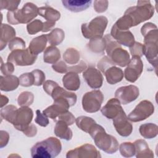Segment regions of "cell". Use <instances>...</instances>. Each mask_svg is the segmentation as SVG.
Instances as JSON below:
<instances>
[{
  "label": "cell",
  "instance_id": "cell-33",
  "mask_svg": "<svg viewBox=\"0 0 158 158\" xmlns=\"http://www.w3.org/2000/svg\"><path fill=\"white\" fill-rule=\"evenodd\" d=\"M88 49L95 53H102L106 49V41L104 38H94L87 44Z\"/></svg>",
  "mask_w": 158,
  "mask_h": 158
},
{
  "label": "cell",
  "instance_id": "cell-1",
  "mask_svg": "<svg viewBox=\"0 0 158 158\" xmlns=\"http://www.w3.org/2000/svg\"><path fill=\"white\" fill-rule=\"evenodd\" d=\"M141 33L144 36V55L148 61L157 70V27L153 23L147 22L141 28Z\"/></svg>",
  "mask_w": 158,
  "mask_h": 158
},
{
  "label": "cell",
  "instance_id": "cell-23",
  "mask_svg": "<svg viewBox=\"0 0 158 158\" xmlns=\"http://www.w3.org/2000/svg\"><path fill=\"white\" fill-rule=\"evenodd\" d=\"M62 83L69 91H77L80 86V79L78 73L69 72L62 77Z\"/></svg>",
  "mask_w": 158,
  "mask_h": 158
},
{
  "label": "cell",
  "instance_id": "cell-55",
  "mask_svg": "<svg viewBox=\"0 0 158 158\" xmlns=\"http://www.w3.org/2000/svg\"><path fill=\"white\" fill-rule=\"evenodd\" d=\"M55 25H56V22H54L46 21V22H43V28L42 32L45 33V32L49 31V30H51V29L53 28V27L55 26Z\"/></svg>",
  "mask_w": 158,
  "mask_h": 158
},
{
  "label": "cell",
  "instance_id": "cell-4",
  "mask_svg": "<svg viewBox=\"0 0 158 158\" xmlns=\"http://www.w3.org/2000/svg\"><path fill=\"white\" fill-rule=\"evenodd\" d=\"M154 14V6L149 1H138L137 5L128 7L124 13L132 27L150 19Z\"/></svg>",
  "mask_w": 158,
  "mask_h": 158
},
{
  "label": "cell",
  "instance_id": "cell-10",
  "mask_svg": "<svg viewBox=\"0 0 158 158\" xmlns=\"http://www.w3.org/2000/svg\"><path fill=\"white\" fill-rule=\"evenodd\" d=\"M33 117V112L28 107H21L17 109L11 123L17 130L23 131L31 123Z\"/></svg>",
  "mask_w": 158,
  "mask_h": 158
},
{
  "label": "cell",
  "instance_id": "cell-13",
  "mask_svg": "<svg viewBox=\"0 0 158 158\" xmlns=\"http://www.w3.org/2000/svg\"><path fill=\"white\" fill-rule=\"evenodd\" d=\"M139 95V88L133 85L121 86L115 92V98L123 105H126L135 101Z\"/></svg>",
  "mask_w": 158,
  "mask_h": 158
},
{
  "label": "cell",
  "instance_id": "cell-38",
  "mask_svg": "<svg viewBox=\"0 0 158 158\" xmlns=\"http://www.w3.org/2000/svg\"><path fill=\"white\" fill-rule=\"evenodd\" d=\"M17 107L14 105H8L1 109V117L11 123Z\"/></svg>",
  "mask_w": 158,
  "mask_h": 158
},
{
  "label": "cell",
  "instance_id": "cell-54",
  "mask_svg": "<svg viewBox=\"0 0 158 158\" xmlns=\"http://www.w3.org/2000/svg\"><path fill=\"white\" fill-rule=\"evenodd\" d=\"M23 133L28 137H33L37 133L36 127L34 124H30V125L27 127V128L25 130L23 131Z\"/></svg>",
  "mask_w": 158,
  "mask_h": 158
},
{
  "label": "cell",
  "instance_id": "cell-35",
  "mask_svg": "<svg viewBox=\"0 0 158 158\" xmlns=\"http://www.w3.org/2000/svg\"><path fill=\"white\" fill-rule=\"evenodd\" d=\"M63 58L65 62L67 64L75 65L78 64L80 60V54L76 49L73 48H69L64 52Z\"/></svg>",
  "mask_w": 158,
  "mask_h": 158
},
{
  "label": "cell",
  "instance_id": "cell-52",
  "mask_svg": "<svg viewBox=\"0 0 158 158\" xmlns=\"http://www.w3.org/2000/svg\"><path fill=\"white\" fill-rule=\"evenodd\" d=\"M59 85L55 82L54 81L52 80H46V81L44 82L43 83V89L44 91L48 94V95H51L52 92L54 89L56 87H57Z\"/></svg>",
  "mask_w": 158,
  "mask_h": 158
},
{
  "label": "cell",
  "instance_id": "cell-30",
  "mask_svg": "<svg viewBox=\"0 0 158 158\" xmlns=\"http://www.w3.org/2000/svg\"><path fill=\"white\" fill-rule=\"evenodd\" d=\"M60 58V52L59 49L54 46H48L44 51L43 54V60L48 64H54Z\"/></svg>",
  "mask_w": 158,
  "mask_h": 158
},
{
  "label": "cell",
  "instance_id": "cell-40",
  "mask_svg": "<svg viewBox=\"0 0 158 158\" xmlns=\"http://www.w3.org/2000/svg\"><path fill=\"white\" fill-rule=\"evenodd\" d=\"M20 85L24 87H29L34 85V77L31 72L22 74L19 78Z\"/></svg>",
  "mask_w": 158,
  "mask_h": 158
},
{
  "label": "cell",
  "instance_id": "cell-21",
  "mask_svg": "<svg viewBox=\"0 0 158 158\" xmlns=\"http://www.w3.org/2000/svg\"><path fill=\"white\" fill-rule=\"evenodd\" d=\"M92 1L84 0H63L62 3L67 9L73 12H80L88 9Z\"/></svg>",
  "mask_w": 158,
  "mask_h": 158
},
{
  "label": "cell",
  "instance_id": "cell-5",
  "mask_svg": "<svg viewBox=\"0 0 158 158\" xmlns=\"http://www.w3.org/2000/svg\"><path fill=\"white\" fill-rule=\"evenodd\" d=\"M38 7L32 2L25 3L22 9L14 11H8L7 20L11 25L28 23L38 14Z\"/></svg>",
  "mask_w": 158,
  "mask_h": 158
},
{
  "label": "cell",
  "instance_id": "cell-19",
  "mask_svg": "<svg viewBox=\"0 0 158 158\" xmlns=\"http://www.w3.org/2000/svg\"><path fill=\"white\" fill-rule=\"evenodd\" d=\"M123 110L120 102L117 98H111L101 109L102 114L109 119H114Z\"/></svg>",
  "mask_w": 158,
  "mask_h": 158
},
{
  "label": "cell",
  "instance_id": "cell-48",
  "mask_svg": "<svg viewBox=\"0 0 158 158\" xmlns=\"http://www.w3.org/2000/svg\"><path fill=\"white\" fill-rule=\"evenodd\" d=\"M109 5V2L107 1H94V9L95 11L98 13L104 12Z\"/></svg>",
  "mask_w": 158,
  "mask_h": 158
},
{
  "label": "cell",
  "instance_id": "cell-42",
  "mask_svg": "<svg viewBox=\"0 0 158 158\" xmlns=\"http://www.w3.org/2000/svg\"><path fill=\"white\" fill-rule=\"evenodd\" d=\"M115 64L108 56H104L98 63V70L103 73L110 67L114 66Z\"/></svg>",
  "mask_w": 158,
  "mask_h": 158
},
{
  "label": "cell",
  "instance_id": "cell-43",
  "mask_svg": "<svg viewBox=\"0 0 158 158\" xmlns=\"http://www.w3.org/2000/svg\"><path fill=\"white\" fill-rule=\"evenodd\" d=\"M20 3V1H4L2 0L0 2L1 10L7 9L9 11H14L17 9Z\"/></svg>",
  "mask_w": 158,
  "mask_h": 158
},
{
  "label": "cell",
  "instance_id": "cell-9",
  "mask_svg": "<svg viewBox=\"0 0 158 158\" xmlns=\"http://www.w3.org/2000/svg\"><path fill=\"white\" fill-rule=\"evenodd\" d=\"M154 112L153 104L148 100H143L127 116L128 119L133 122L143 121L150 117Z\"/></svg>",
  "mask_w": 158,
  "mask_h": 158
},
{
  "label": "cell",
  "instance_id": "cell-31",
  "mask_svg": "<svg viewBox=\"0 0 158 158\" xmlns=\"http://www.w3.org/2000/svg\"><path fill=\"white\" fill-rule=\"evenodd\" d=\"M139 131L143 138L152 139L157 136L158 133V127L155 123H146L140 125Z\"/></svg>",
  "mask_w": 158,
  "mask_h": 158
},
{
  "label": "cell",
  "instance_id": "cell-12",
  "mask_svg": "<svg viewBox=\"0 0 158 158\" xmlns=\"http://www.w3.org/2000/svg\"><path fill=\"white\" fill-rule=\"evenodd\" d=\"M67 158H99L100 152L92 144H85L67 152Z\"/></svg>",
  "mask_w": 158,
  "mask_h": 158
},
{
  "label": "cell",
  "instance_id": "cell-15",
  "mask_svg": "<svg viewBox=\"0 0 158 158\" xmlns=\"http://www.w3.org/2000/svg\"><path fill=\"white\" fill-rule=\"evenodd\" d=\"M70 107V106L67 101L62 99H55L53 104L45 109L43 111V114L47 117L57 122L59 116L68 111Z\"/></svg>",
  "mask_w": 158,
  "mask_h": 158
},
{
  "label": "cell",
  "instance_id": "cell-56",
  "mask_svg": "<svg viewBox=\"0 0 158 158\" xmlns=\"http://www.w3.org/2000/svg\"><path fill=\"white\" fill-rule=\"evenodd\" d=\"M9 102V99L7 96L1 94V107L2 108Z\"/></svg>",
  "mask_w": 158,
  "mask_h": 158
},
{
  "label": "cell",
  "instance_id": "cell-45",
  "mask_svg": "<svg viewBox=\"0 0 158 158\" xmlns=\"http://www.w3.org/2000/svg\"><path fill=\"white\" fill-rule=\"evenodd\" d=\"M31 73L33 75L34 77V85L35 86H39L42 85H43L46 76L44 73L39 69H35L33 71H31Z\"/></svg>",
  "mask_w": 158,
  "mask_h": 158
},
{
  "label": "cell",
  "instance_id": "cell-46",
  "mask_svg": "<svg viewBox=\"0 0 158 158\" xmlns=\"http://www.w3.org/2000/svg\"><path fill=\"white\" fill-rule=\"evenodd\" d=\"M58 120H63L64 121L65 123H67V124L69 126V125H73V123H74V122L75 121V118L74 117V115L69 110L62 114L61 115H60L59 116V117L57 118V121Z\"/></svg>",
  "mask_w": 158,
  "mask_h": 158
},
{
  "label": "cell",
  "instance_id": "cell-44",
  "mask_svg": "<svg viewBox=\"0 0 158 158\" xmlns=\"http://www.w3.org/2000/svg\"><path fill=\"white\" fill-rule=\"evenodd\" d=\"M130 52L133 56L142 57L144 55V46L143 44L139 42H135V43L130 48Z\"/></svg>",
  "mask_w": 158,
  "mask_h": 158
},
{
  "label": "cell",
  "instance_id": "cell-16",
  "mask_svg": "<svg viewBox=\"0 0 158 158\" xmlns=\"http://www.w3.org/2000/svg\"><path fill=\"white\" fill-rule=\"evenodd\" d=\"M83 77L88 85L93 89L100 88L103 83V76L100 70L94 67H88L83 73Z\"/></svg>",
  "mask_w": 158,
  "mask_h": 158
},
{
  "label": "cell",
  "instance_id": "cell-17",
  "mask_svg": "<svg viewBox=\"0 0 158 158\" xmlns=\"http://www.w3.org/2000/svg\"><path fill=\"white\" fill-rule=\"evenodd\" d=\"M111 36L120 45L130 48L135 42V37L130 30H120L115 25L111 28Z\"/></svg>",
  "mask_w": 158,
  "mask_h": 158
},
{
  "label": "cell",
  "instance_id": "cell-2",
  "mask_svg": "<svg viewBox=\"0 0 158 158\" xmlns=\"http://www.w3.org/2000/svg\"><path fill=\"white\" fill-rule=\"evenodd\" d=\"M88 133L93 139L96 146L107 154H112L118 151L119 145L117 139L108 135L101 125L95 123Z\"/></svg>",
  "mask_w": 158,
  "mask_h": 158
},
{
  "label": "cell",
  "instance_id": "cell-26",
  "mask_svg": "<svg viewBox=\"0 0 158 158\" xmlns=\"http://www.w3.org/2000/svg\"><path fill=\"white\" fill-rule=\"evenodd\" d=\"M48 42V35H42L36 38H34L30 43L28 49L31 52L35 55L42 52L46 46Z\"/></svg>",
  "mask_w": 158,
  "mask_h": 158
},
{
  "label": "cell",
  "instance_id": "cell-49",
  "mask_svg": "<svg viewBox=\"0 0 158 158\" xmlns=\"http://www.w3.org/2000/svg\"><path fill=\"white\" fill-rule=\"evenodd\" d=\"M1 72L4 75H11L14 72V66L12 63L7 62L6 63H3L1 59Z\"/></svg>",
  "mask_w": 158,
  "mask_h": 158
},
{
  "label": "cell",
  "instance_id": "cell-36",
  "mask_svg": "<svg viewBox=\"0 0 158 158\" xmlns=\"http://www.w3.org/2000/svg\"><path fill=\"white\" fill-rule=\"evenodd\" d=\"M34 101V95L31 92L23 91L21 93L17 98V103L21 107H28Z\"/></svg>",
  "mask_w": 158,
  "mask_h": 158
},
{
  "label": "cell",
  "instance_id": "cell-6",
  "mask_svg": "<svg viewBox=\"0 0 158 158\" xmlns=\"http://www.w3.org/2000/svg\"><path fill=\"white\" fill-rule=\"evenodd\" d=\"M108 23L106 17L101 15L92 19L89 23L81 25V30L83 36L87 39L102 38Z\"/></svg>",
  "mask_w": 158,
  "mask_h": 158
},
{
  "label": "cell",
  "instance_id": "cell-3",
  "mask_svg": "<svg viewBox=\"0 0 158 158\" xmlns=\"http://www.w3.org/2000/svg\"><path fill=\"white\" fill-rule=\"evenodd\" d=\"M62 150V144L59 139L49 137L36 143L31 149L33 158H53L57 156Z\"/></svg>",
  "mask_w": 158,
  "mask_h": 158
},
{
  "label": "cell",
  "instance_id": "cell-37",
  "mask_svg": "<svg viewBox=\"0 0 158 158\" xmlns=\"http://www.w3.org/2000/svg\"><path fill=\"white\" fill-rule=\"evenodd\" d=\"M120 154L125 157H131L135 154V148L133 143L124 142L118 147Z\"/></svg>",
  "mask_w": 158,
  "mask_h": 158
},
{
  "label": "cell",
  "instance_id": "cell-28",
  "mask_svg": "<svg viewBox=\"0 0 158 158\" xmlns=\"http://www.w3.org/2000/svg\"><path fill=\"white\" fill-rule=\"evenodd\" d=\"M55 135L59 138L69 141L72 138L73 133L69 125L63 120L56 122L54 130Z\"/></svg>",
  "mask_w": 158,
  "mask_h": 158
},
{
  "label": "cell",
  "instance_id": "cell-14",
  "mask_svg": "<svg viewBox=\"0 0 158 158\" xmlns=\"http://www.w3.org/2000/svg\"><path fill=\"white\" fill-rule=\"evenodd\" d=\"M113 125L117 132L123 137L130 136L133 131V126L129 122L123 109L113 119Z\"/></svg>",
  "mask_w": 158,
  "mask_h": 158
},
{
  "label": "cell",
  "instance_id": "cell-53",
  "mask_svg": "<svg viewBox=\"0 0 158 158\" xmlns=\"http://www.w3.org/2000/svg\"><path fill=\"white\" fill-rule=\"evenodd\" d=\"M9 140V133L4 130L0 131V148H2L5 147Z\"/></svg>",
  "mask_w": 158,
  "mask_h": 158
},
{
  "label": "cell",
  "instance_id": "cell-11",
  "mask_svg": "<svg viewBox=\"0 0 158 158\" xmlns=\"http://www.w3.org/2000/svg\"><path fill=\"white\" fill-rule=\"evenodd\" d=\"M143 70V63L141 57L133 56L124 70V76L127 81L134 83L141 76Z\"/></svg>",
  "mask_w": 158,
  "mask_h": 158
},
{
  "label": "cell",
  "instance_id": "cell-7",
  "mask_svg": "<svg viewBox=\"0 0 158 158\" xmlns=\"http://www.w3.org/2000/svg\"><path fill=\"white\" fill-rule=\"evenodd\" d=\"M104 101V95L99 89H95L86 93L82 98V107L88 113L98 112Z\"/></svg>",
  "mask_w": 158,
  "mask_h": 158
},
{
  "label": "cell",
  "instance_id": "cell-20",
  "mask_svg": "<svg viewBox=\"0 0 158 158\" xmlns=\"http://www.w3.org/2000/svg\"><path fill=\"white\" fill-rule=\"evenodd\" d=\"M51 96L53 100L60 99L68 101L70 107L74 106L77 102V96L74 93L68 91L59 85L54 88Z\"/></svg>",
  "mask_w": 158,
  "mask_h": 158
},
{
  "label": "cell",
  "instance_id": "cell-32",
  "mask_svg": "<svg viewBox=\"0 0 158 158\" xmlns=\"http://www.w3.org/2000/svg\"><path fill=\"white\" fill-rule=\"evenodd\" d=\"M48 35V41L51 46L60 44L65 38V33L61 28H56L53 29Z\"/></svg>",
  "mask_w": 158,
  "mask_h": 158
},
{
  "label": "cell",
  "instance_id": "cell-29",
  "mask_svg": "<svg viewBox=\"0 0 158 158\" xmlns=\"http://www.w3.org/2000/svg\"><path fill=\"white\" fill-rule=\"evenodd\" d=\"M38 14L44 17L46 21L56 22L60 18V13L58 10L48 6L40 7Z\"/></svg>",
  "mask_w": 158,
  "mask_h": 158
},
{
  "label": "cell",
  "instance_id": "cell-8",
  "mask_svg": "<svg viewBox=\"0 0 158 158\" xmlns=\"http://www.w3.org/2000/svg\"><path fill=\"white\" fill-rule=\"evenodd\" d=\"M37 56L32 54L28 48L12 51L7 57V61L18 66L33 65L36 60Z\"/></svg>",
  "mask_w": 158,
  "mask_h": 158
},
{
  "label": "cell",
  "instance_id": "cell-22",
  "mask_svg": "<svg viewBox=\"0 0 158 158\" xmlns=\"http://www.w3.org/2000/svg\"><path fill=\"white\" fill-rule=\"evenodd\" d=\"M135 156L137 158L154 157V152L150 149L147 142L144 139H137L134 143Z\"/></svg>",
  "mask_w": 158,
  "mask_h": 158
},
{
  "label": "cell",
  "instance_id": "cell-24",
  "mask_svg": "<svg viewBox=\"0 0 158 158\" xmlns=\"http://www.w3.org/2000/svg\"><path fill=\"white\" fill-rule=\"evenodd\" d=\"M19 83V79L13 75L0 77V89L3 91H11L16 89Z\"/></svg>",
  "mask_w": 158,
  "mask_h": 158
},
{
  "label": "cell",
  "instance_id": "cell-34",
  "mask_svg": "<svg viewBox=\"0 0 158 158\" xmlns=\"http://www.w3.org/2000/svg\"><path fill=\"white\" fill-rule=\"evenodd\" d=\"M77 126L82 131L88 133L91 128L96 123V121L91 117L87 116H80L75 119Z\"/></svg>",
  "mask_w": 158,
  "mask_h": 158
},
{
  "label": "cell",
  "instance_id": "cell-41",
  "mask_svg": "<svg viewBox=\"0 0 158 158\" xmlns=\"http://www.w3.org/2000/svg\"><path fill=\"white\" fill-rule=\"evenodd\" d=\"M9 48L13 51L17 49H25V42L24 40L19 37H15L9 43Z\"/></svg>",
  "mask_w": 158,
  "mask_h": 158
},
{
  "label": "cell",
  "instance_id": "cell-51",
  "mask_svg": "<svg viewBox=\"0 0 158 158\" xmlns=\"http://www.w3.org/2000/svg\"><path fill=\"white\" fill-rule=\"evenodd\" d=\"M52 68L57 73H65L68 72V66L63 60H59V62L52 64Z\"/></svg>",
  "mask_w": 158,
  "mask_h": 158
},
{
  "label": "cell",
  "instance_id": "cell-27",
  "mask_svg": "<svg viewBox=\"0 0 158 158\" xmlns=\"http://www.w3.org/2000/svg\"><path fill=\"white\" fill-rule=\"evenodd\" d=\"M107 82L110 85H115L120 82L123 78L122 70L115 65L109 67L104 73Z\"/></svg>",
  "mask_w": 158,
  "mask_h": 158
},
{
  "label": "cell",
  "instance_id": "cell-18",
  "mask_svg": "<svg viewBox=\"0 0 158 158\" xmlns=\"http://www.w3.org/2000/svg\"><path fill=\"white\" fill-rule=\"evenodd\" d=\"M107 54L115 65H119L122 67L127 65L130 60V57L128 52L125 49H123L121 47V45L114 48L107 53Z\"/></svg>",
  "mask_w": 158,
  "mask_h": 158
},
{
  "label": "cell",
  "instance_id": "cell-47",
  "mask_svg": "<svg viewBox=\"0 0 158 158\" xmlns=\"http://www.w3.org/2000/svg\"><path fill=\"white\" fill-rule=\"evenodd\" d=\"M36 117L35 118V121L38 125H39L41 127H45L49 124V122L48 117L46 115H44L43 113H41L40 110H36Z\"/></svg>",
  "mask_w": 158,
  "mask_h": 158
},
{
  "label": "cell",
  "instance_id": "cell-50",
  "mask_svg": "<svg viewBox=\"0 0 158 158\" xmlns=\"http://www.w3.org/2000/svg\"><path fill=\"white\" fill-rule=\"evenodd\" d=\"M87 69L86 64L83 60H80L78 64H77L72 66L68 67V72H73L77 73H79L85 71Z\"/></svg>",
  "mask_w": 158,
  "mask_h": 158
},
{
  "label": "cell",
  "instance_id": "cell-25",
  "mask_svg": "<svg viewBox=\"0 0 158 158\" xmlns=\"http://www.w3.org/2000/svg\"><path fill=\"white\" fill-rule=\"evenodd\" d=\"M16 32L14 28L9 25L2 23L1 25V51L6 46L7 43H9L15 37Z\"/></svg>",
  "mask_w": 158,
  "mask_h": 158
},
{
  "label": "cell",
  "instance_id": "cell-39",
  "mask_svg": "<svg viewBox=\"0 0 158 158\" xmlns=\"http://www.w3.org/2000/svg\"><path fill=\"white\" fill-rule=\"evenodd\" d=\"M43 22L39 19L34 20L27 25V30L30 35H35L40 31H42Z\"/></svg>",
  "mask_w": 158,
  "mask_h": 158
}]
</instances>
